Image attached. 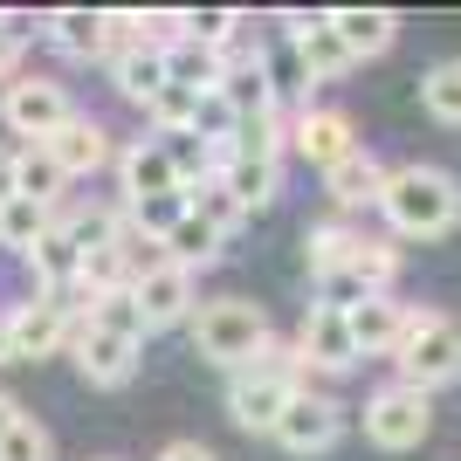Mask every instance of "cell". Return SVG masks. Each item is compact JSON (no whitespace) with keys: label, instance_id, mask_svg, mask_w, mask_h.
Returning <instances> with one entry per match:
<instances>
[{"label":"cell","instance_id":"ab89813d","mask_svg":"<svg viewBox=\"0 0 461 461\" xmlns=\"http://www.w3.org/2000/svg\"><path fill=\"white\" fill-rule=\"evenodd\" d=\"M104 461H111V455H104Z\"/></svg>","mask_w":461,"mask_h":461},{"label":"cell","instance_id":"d590c367","mask_svg":"<svg viewBox=\"0 0 461 461\" xmlns=\"http://www.w3.org/2000/svg\"><path fill=\"white\" fill-rule=\"evenodd\" d=\"M158 461H213V447H200V441H166V447H158Z\"/></svg>","mask_w":461,"mask_h":461},{"label":"cell","instance_id":"52a82bcc","mask_svg":"<svg viewBox=\"0 0 461 461\" xmlns=\"http://www.w3.org/2000/svg\"><path fill=\"white\" fill-rule=\"evenodd\" d=\"M138 351H145V345H131V338H111V330H96L83 310H69V358H77V372H83L90 385H104V393L131 385Z\"/></svg>","mask_w":461,"mask_h":461},{"label":"cell","instance_id":"d4e9b609","mask_svg":"<svg viewBox=\"0 0 461 461\" xmlns=\"http://www.w3.org/2000/svg\"><path fill=\"white\" fill-rule=\"evenodd\" d=\"M358 241H366V234L351 228V221H317V228L303 234V255H310V269H317V276H330V269H351Z\"/></svg>","mask_w":461,"mask_h":461},{"label":"cell","instance_id":"ba28073f","mask_svg":"<svg viewBox=\"0 0 461 461\" xmlns=\"http://www.w3.org/2000/svg\"><path fill=\"white\" fill-rule=\"evenodd\" d=\"M338 434H345V406L330 400V393H317V385H296V400H289L283 420H276V441H283L289 455H330Z\"/></svg>","mask_w":461,"mask_h":461},{"label":"cell","instance_id":"8d00e7d4","mask_svg":"<svg viewBox=\"0 0 461 461\" xmlns=\"http://www.w3.org/2000/svg\"><path fill=\"white\" fill-rule=\"evenodd\" d=\"M21 420H28V413H21V400H14V393H0V441H7Z\"/></svg>","mask_w":461,"mask_h":461},{"label":"cell","instance_id":"74e56055","mask_svg":"<svg viewBox=\"0 0 461 461\" xmlns=\"http://www.w3.org/2000/svg\"><path fill=\"white\" fill-rule=\"evenodd\" d=\"M7 200H14V152L0 145V207H7Z\"/></svg>","mask_w":461,"mask_h":461},{"label":"cell","instance_id":"5bb4252c","mask_svg":"<svg viewBox=\"0 0 461 461\" xmlns=\"http://www.w3.org/2000/svg\"><path fill=\"white\" fill-rule=\"evenodd\" d=\"M289 145L317 166V173H330L338 158H351L358 152V131H351V117L345 111H303L296 124H289Z\"/></svg>","mask_w":461,"mask_h":461},{"label":"cell","instance_id":"d6a6232c","mask_svg":"<svg viewBox=\"0 0 461 461\" xmlns=\"http://www.w3.org/2000/svg\"><path fill=\"white\" fill-rule=\"evenodd\" d=\"M234 124H241V117L228 111V96H221V90H207V96H200V111H193V138H200L207 152H213V145H228V138H234Z\"/></svg>","mask_w":461,"mask_h":461},{"label":"cell","instance_id":"ffe728a7","mask_svg":"<svg viewBox=\"0 0 461 461\" xmlns=\"http://www.w3.org/2000/svg\"><path fill=\"white\" fill-rule=\"evenodd\" d=\"M111 83H117L124 104L145 111V104L166 90V56H158V49H117V56H111Z\"/></svg>","mask_w":461,"mask_h":461},{"label":"cell","instance_id":"ac0fdd59","mask_svg":"<svg viewBox=\"0 0 461 461\" xmlns=\"http://www.w3.org/2000/svg\"><path fill=\"white\" fill-rule=\"evenodd\" d=\"M385 173H393V166H379V158H372L366 145H358V152H351V158H338V166H330V173H324V193H330V200H338V213L379 207V193H385Z\"/></svg>","mask_w":461,"mask_h":461},{"label":"cell","instance_id":"f35d334b","mask_svg":"<svg viewBox=\"0 0 461 461\" xmlns=\"http://www.w3.org/2000/svg\"><path fill=\"white\" fill-rule=\"evenodd\" d=\"M0 366H14V345H7V317H0Z\"/></svg>","mask_w":461,"mask_h":461},{"label":"cell","instance_id":"6da1fadb","mask_svg":"<svg viewBox=\"0 0 461 461\" xmlns=\"http://www.w3.org/2000/svg\"><path fill=\"white\" fill-rule=\"evenodd\" d=\"M379 213L400 241H441L447 228L461 221V179L441 173V166H393L379 193Z\"/></svg>","mask_w":461,"mask_h":461},{"label":"cell","instance_id":"603a6c76","mask_svg":"<svg viewBox=\"0 0 461 461\" xmlns=\"http://www.w3.org/2000/svg\"><path fill=\"white\" fill-rule=\"evenodd\" d=\"M62 186H69V179L56 173V158L41 152V145H21V152H14V193H21V200H35V207L56 213Z\"/></svg>","mask_w":461,"mask_h":461},{"label":"cell","instance_id":"836d02e7","mask_svg":"<svg viewBox=\"0 0 461 461\" xmlns=\"http://www.w3.org/2000/svg\"><path fill=\"white\" fill-rule=\"evenodd\" d=\"M0 461H56V441H49V427L28 413V420H21L14 434L0 441Z\"/></svg>","mask_w":461,"mask_h":461},{"label":"cell","instance_id":"83f0119b","mask_svg":"<svg viewBox=\"0 0 461 461\" xmlns=\"http://www.w3.org/2000/svg\"><path fill=\"white\" fill-rule=\"evenodd\" d=\"M283 145H289L283 117H241V124H234V138H228L234 158H269V166H283Z\"/></svg>","mask_w":461,"mask_h":461},{"label":"cell","instance_id":"7a4b0ae2","mask_svg":"<svg viewBox=\"0 0 461 461\" xmlns=\"http://www.w3.org/2000/svg\"><path fill=\"white\" fill-rule=\"evenodd\" d=\"M193 351L207 358V366H255L262 358V345H269L276 330H269V310L249 303V296H213V303H193Z\"/></svg>","mask_w":461,"mask_h":461},{"label":"cell","instance_id":"7c38bea8","mask_svg":"<svg viewBox=\"0 0 461 461\" xmlns=\"http://www.w3.org/2000/svg\"><path fill=\"white\" fill-rule=\"evenodd\" d=\"M131 303H138V317H145V338H152V330H173V324L193 317V276L173 269V262H158V269H145L131 283Z\"/></svg>","mask_w":461,"mask_h":461},{"label":"cell","instance_id":"2e32d148","mask_svg":"<svg viewBox=\"0 0 461 461\" xmlns=\"http://www.w3.org/2000/svg\"><path fill=\"white\" fill-rule=\"evenodd\" d=\"M330 21V35L351 49V62H366V56H385L393 41H400V14L393 7H338Z\"/></svg>","mask_w":461,"mask_h":461},{"label":"cell","instance_id":"cb8c5ba5","mask_svg":"<svg viewBox=\"0 0 461 461\" xmlns=\"http://www.w3.org/2000/svg\"><path fill=\"white\" fill-rule=\"evenodd\" d=\"M221 49H200V41H179V49H166V83H179V90H221Z\"/></svg>","mask_w":461,"mask_h":461},{"label":"cell","instance_id":"4dcf8cb0","mask_svg":"<svg viewBox=\"0 0 461 461\" xmlns=\"http://www.w3.org/2000/svg\"><path fill=\"white\" fill-rule=\"evenodd\" d=\"M420 104L427 117H441V124H461V62H434L420 77Z\"/></svg>","mask_w":461,"mask_h":461},{"label":"cell","instance_id":"9a60e30c","mask_svg":"<svg viewBox=\"0 0 461 461\" xmlns=\"http://www.w3.org/2000/svg\"><path fill=\"white\" fill-rule=\"evenodd\" d=\"M41 152L56 158V173H62V179H83V173H96V166H111V131H104L96 117L77 111L56 138H49V145H41Z\"/></svg>","mask_w":461,"mask_h":461},{"label":"cell","instance_id":"44dd1931","mask_svg":"<svg viewBox=\"0 0 461 461\" xmlns=\"http://www.w3.org/2000/svg\"><path fill=\"white\" fill-rule=\"evenodd\" d=\"M213 179L241 200V213L276 207V193H283V166H269V158H228V173H213Z\"/></svg>","mask_w":461,"mask_h":461},{"label":"cell","instance_id":"8fae6325","mask_svg":"<svg viewBox=\"0 0 461 461\" xmlns=\"http://www.w3.org/2000/svg\"><path fill=\"white\" fill-rule=\"evenodd\" d=\"M117 186H124V200H117V207H138V200L186 193V179H179L173 152H166V138H131V145L117 152Z\"/></svg>","mask_w":461,"mask_h":461},{"label":"cell","instance_id":"30bf717a","mask_svg":"<svg viewBox=\"0 0 461 461\" xmlns=\"http://www.w3.org/2000/svg\"><path fill=\"white\" fill-rule=\"evenodd\" d=\"M289 358H296V372H303V385H310V372H324V379L351 372V366H358V345H351V330H345L338 310H317V303H310V317H303V330H296Z\"/></svg>","mask_w":461,"mask_h":461},{"label":"cell","instance_id":"1f68e13d","mask_svg":"<svg viewBox=\"0 0 461 461\" xmlns=\"http://www.w3.org/2000/svg\"><path fill=\"white\" fill-rule=\"evenodd\" d=\"M193 111H200V90H179V83H166V90L145 104V117L158 124V138H179L193 131Z\"/></svg>","mask_w":461,"mask_h":461},{"label":"cell","instance_id":"3957f363","mask_svg":"<svg viewBox=\"0 0 461 461\" xmlns=\"http://www.w3.org/2000/svg\"><path fill=\"white\" fill-rule=\"evenodd\" d=\"M296 385H303V372H296L289 345H283V338H269V345H262V358H255V366H241V372L228 379V420L249 427V434H276L283 406L296 400Z\"/></svg>","mask_w":461,"mask_h":461},{"label":"cell","instance_id":"9c48e42d","mask_svg":"<svg viewBox=\"0 0 461 461\" xmlns=\"http://www.w3.org/2000/svg\"><path fill=\"white\" fill-rule=\"evenodd\" d=\"M7 345H14V366H35V358L69 351V303H62V296H28V303H14L7 310Z\"/></svg>","mask_w":461,"mask_h":461},{"label":"cell","instance_id":"8992f818","mask_svg":"<svg viewBox=\"0 0 461 461\" xmlns=\"http://www.w3.org/2000/svg\"><path fill=\"white\" fill-rule=\"evenodd\" d=\"M69 117H77V104H69V90L49 83V77H21V83H7V96H0V124L14 138H28V145H49Z\"/></svg>","mask_w":461,"mask_h":461},{"label":"cell","instance_id":"484cf974","mask_svg":"<svg viewBox=\"0 0 461 461\" xmlns=\"http://www.w3.org/2000/svg\"><path fill=\"white\" fill-rule=\"evenodd\" d=\"M186 213H193V221H207L213 234H234L241 221H249V213H241V200H234L221 179H193V186H186Z\"/></svg>","mask_w":461,"mask_h":461},{"label":"cell","instance_id":"e575fe53","mask_svg":"<svg viewBox=\"0 0 461 461\" xmlns=\"http://www.w3.org/2000/svg\"><path fill=\"white\" fill-rule=\"evenodd\" d=\"M21 41H28V21H21V14H0V77H14Z\"/></svg>","mask_w":461,"mask_h":461},{"label":"cell","instance_id":"5b68a950","mask_svg":"<svg viewBox=\"0 0 461 461\" xmlns=\"http://www.w3.org/2000/svg\"><path fill=\"white\" fill-rule=\"evenodd\" d=\"M427 434H434V393H420V385H379L366 400V441L385 447V455H406V447H420Z\"/></svg>","mask_w":461,"mask_h":461},{"label":"cell","instance_id":"4316f807","mask_svg":"<svg viewBox=\"0 0 461 461\" xmlns=\"http://www.w3.org/2000/svg\"><path fill=\"white\" fill-rule=\"evenodd\" d=\"M49 228H56V213L35 207V200H21V193L7 200V207H0V249H21V255H28Z\"/></svg>","mask_w":461,"mask_h":461},{"label":"cell","instance_id":"d6986e66","mask_svg":"<svg viewBox=\"0 0 461 461\" xmlns=\"http://www.w3.org/2000/svg\"><path fill=\"white\" fill-rule=\"evenodd\" d=\"M49 41H56L69 62H96V56H111V35H104V7H62V14H49Z\"/></svg>","mask_w":461,"mask_h":461},{"label":"cell","instance_id":"4fadbf2b","mask_svg":"<svg viewBox=\"0 0 461 461\" xmlns=\"http://www.w3.org/2000/svg\"><path fill=\"white\" fill-rule=\"evenodd\" d=\"M289 49H296V69H303L310 83H345L351 69H358L351 49L330 35L324 14H296V21H289Z\"/></svg>","mask_w":461,"mask_h":461},{"label":"cell","instance_id":"7402d4cb","mask_svg":"<svg viewBox=\"0 0 461 461\" xmlns=\"http://www.w3.org/2000/svg\"><path fill=\"white\" fill-rule=\"evenodd\" d=\"M221 249H228V234H213L207 221H193V213L166 234V241H158V255H166L173 269H186V276H193V269H213V262H221Z\"/></svg>","mask_w":461,"mask_h":461},{"label":"cell","instance_id":"f546056e","mask_svg":"<svg viewBox=\"0 0 461 461\" xmlns=\"http://www.w3.org/2000/svg\"><path fill=\"white\" fill-rule=\"evenodd\" d=\"M83 317H90L96 330H111V338H131V345H145V317H138L131 289H117V296H96V303H83Z\"/></svg>","mask_w":461,"mask_h":461},{"label":"cell","instance_id":"277c9868","mask_svg":"<svg viewBox=\"0 0 461 461\" xmlns=\"http://www.w3.org/2000/svg\"><path fill=\"white\" fill-rule=\"evenodd\" d=\"M393 366H400V385H420V393L455 385L461 379V317H447V310H406Z\"/></svg>","mask_w":461,"mask_h":461},{"label":"cell","instance_id":"f1b7e54d","mask_svg":"<svg viewBox=\"0 0 461 461\" xmlns=\"http://www.w3.org/2000/svg\"><path fill=\"white\" fill-rule=\"evenodd\" d=\"M351 276L366 283V296H393V283H400V249H393V241H358Z\"/></svg>","mask_w":461,"mask_h":461},{"label":"cell","instance_id":"e0dca14e","mask_svg":"<svg viewBox=\"0 0 461 461\" xmlns=\"http://www.w3.org/2000/svg\"><path fill=\"white\" fill-rule=\"evenodd\" d=\"M345 330H351V345H358V358H393V345H400V330H406V303L366 296L358 310H345Z\"/></svg>","mask_w":461,"mask_h":461}]
</instances>
